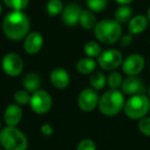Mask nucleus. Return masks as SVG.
Here are the masks:
<instances>
[{"instance_id":"f257e3e1","label":"nucleus","mask_w":150,"mask_h":150,"mask_svg":"<svg viewBox=\"0 0 150 150\" xmlns=\"http://www.w3.org/2000/svg\"><path fill=\"white\" fill-rule=\"evenodd\" d=\"M30 19L24 11H13L5 16L2 22V31L8 39L13 41L25 39L30 33Z\"/></svg>"},{"instance_id":"f03ea898","label":"nucleus","mask_w":150,"mask_h":150,"mask_svg":"<svg viewBox=\"0 0 150 150\" xmlns=\"http://www.w3.org/2000/svg\"><path fill=\"white\" fill-rule=\"evenodd\" d=\"M94 35L99 42L104 44H113L122 35V27L115 19H104L97 22Z\"/></svg>"},{"instance_id":"7ed1b4c3","label":"nucleus","mask_w":150,"mask_h":150,"mask_svg":"<svg viewBox=\"0 0 150 150\" xmlns=\"http://www.w3.org/2000/svg\"><path fill=\"white\" fill-rule=\"evenodd\" d=\"M125 95L119 90L109 88L99 99V110L106 116H114L118 114L125 107Z\"/></svg>"},{"instance_id":"20e7f679","label":"nucleus","mask_w":150,"mask_h":150,"mask_svg":"<svg viewBox=\"0 0 150 150\" xmlns=\"http://www.w3.org/2000/svg\"><path fill=\"white\" fill-rule=\"evenodd\" d=\"M0 143L5 150H27L28 139L17 127H2L0 131Z\"/></svg>"},{"instance_id":"39448f33","label":"nucleus","mask_w":150,"mask_h":150,"mask_svg":"<svg viewBox=\"0 0 150 150\" xmlns=\"http://www.w3.org/2000/svg\"><path fill=\"white\" fill-rule=\"evenodd\" d=\"M150 110V98L145 94L131 96L125 103L123 112L133 120H139L146 116Z\"/></svg>"},{"instance_id":"423d86ee","label":"nucleus","mask_w":150,"mask_h":150,"mask_svg":"<svg viewBox=\"0 0 150 150\" xmlns=\"http://www.w3.org/2000/svg\"><path fill=\"white\" fill-rule=\"evenodd\" d=\"M123 61L122 54L118 50L109 48L100 54L98 57V65L104 71H114L121 66Z\"/></svg>"},{"instance_id":"0eeeda50","label":"nucleus","mask_w":150,"mask_h":150,"mask_svg":"<svg viewBox=\"0 0 150 150\" xmlns=\"http://www.w3.org/2000/svg\"><path fill=\"white\" fill-rule=\"evenodd\" d=\"M29 105L32 111L36 114H45L50 110L52 106V96L46 91L38 90L31 94Z\"/></svg>"},{"instance_id":"6e6552de","label":"nucleus","mask_w":150,"mask_h":150,"mask_svg":"<svg viewBox=\"0 0 150 150\" xmlns=\"http://www.w3.org/2000/svg\"><path fill=\"white\" fill-rule=\"evenodd\" d=\"M3 72L11 77L19 76L24 70V61L16 52H8L3 57L1 61Z\"/></svg>"},{"instance_id":"1a4fd4ad","label":"nucleus","mask_w":150,"mask_h":150,"mask_svg":"<svg viewBox=\"0 0 150 150\" xmlns=\"http://www.w3.org/2000/svg\"><path fill=\"white\" fill-rule=\"evenodd\" d=\"M99 97L98 91L93 88H86L79 93L77 98V104L80 110L83 112H91L95 110L99 104Z\"/></svg>"},{"instance_id":"9d476101","label":"nucleus","mask_w":150,"mask_h":150,"mask_svg":"<svg viewBox=\"0 0 150 150\" xmlns=\"http://www.w3.org/2000/svg\"><path fill=\"white\" fill-rule=\"evenodd\" d=\"M145 67V59L139 54H132L127 56L121 64L122 72L127 76H136L143 71Z\"/></svg>"},{"instance_id":"9b49d317","label":"nucleus","mask_w":150,"mask_h":150,"mask_svg":"<svg viewBox=\"0 0 150 150\" xmlns=\"http://www.w3.org/2000/svg\"><path fill=\"white\" fill-rule=\"evenodd\" d=\"M120 88H121V92L125 95H127V96L144 94L146 91L145 84H144L143 80L140 77H138V75L125 77L123 79Z\"/></svg>"},{"instance_id":"f8f14e48","label":"nucleus","mask_w":150,"mask_h":150,"mask_svg":"<svg viewBox=\"0 0 150 150\" xmlns=\"http://www.w3.org/2000/svg\"><path fill=\"white\" fill-rule=\"evenodd\" d=\"M81 7L79 4L75 2L68 3L66 6L64 7L61 17H62V21L68 27H73V26L77 25L79 23V18L81 15Z\"/></svg>"},{"instance_id":"ddd939ff","label":"nucleus","mask_w":150,"mask_h":150,"mask_svg":"<svg viewBox=\"0 0 150 150\" xmlns=\"http://www.w3.org/2000/svg\"><path fill=\"white\" fill-rule=\"evenodd\" d=\"M43 36L37 31L30 32L24 39V50L28 54H36L43 46Z\"/></svg>"},{"instance_id":"4468645a","label":"nucleus","mask_w":150,"mask_h":150,"mask_svg":"<svg viewBox=\"0 0 150 150\" xmlns=\"http://www.w3.org/2000/svg\"><path fill=\"white\" fill-rule=\"evenodd\" d=\"M50 83L59 90H64L70 84V74L64 68H54L50 75Z\"/></svg>"},{"instance_id":"2eb2a0df","label":"nucleus","mask_w":150,"mask_h":150,"mask_svg":"<svg viewBox=\"0 0 150 150\" xmlns=\"http://www.w3.org/2000/svg\"><path fill=\"white\" fill-rule=\"evenodd\" d=\"M23 117V111L20 105L18 104H11L5 108L3 113V119L6 125L9 127H17L22 120Z\"/></svg>"},{"instance_id":"dca6fc26","label":"nucleus","mask_w":150,"mask_h":150,"mask_svg":"<svg viewBox=\"0 0 150 150\" xmlns=\"http://www.w3.org/2000/svg\"><path fill=\"white\" fill-rule=\"evenodd\" d=\"M148 25H149V22L147 17L143 15H137L129 20V22L127 23V29L131 34L138 35L143 33L147 29Z\"/></svg>"},{"instance_id":"f3484780","label":"nucleus","mask_w":150,"mask_h":150,"mask_svg":"<svg viewBox=\"0 0 150 150\" xmlns=\"http://www.w3.org/2000/svg\"><path fill=\"white\" fill-rule=\"evenodd\" d=\"M40 84H41L40 75L35 72H31V73L26 74L23 79L24 90L28 91V92L32 93V94H33L34 92H36V91L39 90Z\"/></svg>"},{"instance_id":"a211bd4d","label":"nucleus","mask_w":150,"mask_h":150,"mask_svg":"<svg viewBox=\"0 0 150 150\" xmlns=\"http://www.w3.org/2000/svg\"><path fill=\"white\" fill-rule=\"evenodd\" d=\"M98 63L95 61V59L86 57V58L80 59L76 64V70L78 73L82 75H88L92 74L94 71H96V67Z\"/></svg>"},{"instance_id":"6ab92c4d","label":"nucleus","mask_w":150,"mask_h":150,"mask_svg":"<svg viewBox=\"0 0 150 150\" xmlns=\"http://www.w3.org/2000/svg\"><path fill=\"white\" fill-rule=\"evenodd\" d=\"M79 24L84 30H92L95 28L97 24V19L95 13L90 9H84L81 11L79 18Z\"/></svg>"},{"instance_id":"aec40b11","label":"nucleus","mask_w":150,"mask_h":150,"mask_svg":"<svg viewBox=\"0 0 150 150\" xmlns=\"http://www.w3.org/2000/svg\"><path fill=\"white\" fill-rule=\"evenodd\" d=\"M132 18H133V8L129 4L119 5L114 13V19L120 24L129 23Z\"/></svg>"},{"instance_id":"412c9836","label":"nucleus","mask_w":150,"mask_h":150,"mask_svg":"<svg viewBox=\"0 0 150 150\" xmlns=\"http://www.w3.org/2000/svg\"><path fill=\"white\" fill-rule=\"evenodd\" d=\"M107 83V77L101 71H94L90 76L91 88H95L96 91L103 90Z\"/></svg>"},{"instance_id":"4be33fe9","label":"nucleus","mask_w":150,"mask_h":150,"mask_svg":"<svg viewBox=\"0 0 150 150\" xmlns=\"http://www.w3.org/2000/svg\"><path fill=\"white\" fill-rule=\"evenodd\" d=\"M64 7V3L62 0H48L45 5L46 13L50 17H56V16L61 15Z\"/></svg>"},{"instance_id":"5701e85b","label":"nucleus","mask_w":150,"mask_h":150,"mask_svg":"<svg viewBox=\"0 0 150 150\" xmlns=\"http://www.w3.org/2000/svg\"><path fill=\"white\" fill-rule=\"evenodd\" d=\"M83 50L86 57H90V58L93 59L98 58L101 52H102L100 44L97 41H94V40H91V41L86 42L83 46Z\"/></svg>"},{"instance_id":"b1692460","label":"nucleus","mask_w":150,"mask_h":150,"mask_svg":"<svg viewBox=\"0 0 150 150\" xmlns=\"http://www.w3.org/2000/svg\"><path fill=\"white\" fill-rule=\"evenodd\" d=\"M122 76L119 72L117 71H111L110 74L107 76V86H109V88L112 90H118L122 84Z\"/></svg>"},{"instance_id":"393cba45","label":"nucleus","mask_w":150,"mask_h":150,"mask_svg":"<svg viewBox=\"0 0 150 150\" xmlns=\"http://www.w3.org/2000/svg\"><path fill=\"white\" fill-rule=\"evenodd\" d=\"M31 99V93H29L26 90H19L15 93L13 95V100L15 103L20 106H24V105H28Z\"/></svg>"},{"instance_id":"a878e982","label":"nucleus","mask_w":150,"mask_h":150,"mask_svg":"<svg viewBox=\"0 0 150 150\" xmlns=\"http://www.w3.org/2000/svg\"><path fill=\"white\" fill-rule=\"evenodd\" d=\"M86 6L93 13H101L107 7L108 0H86Z\"/></svg>"},{"instance_id":"bb28decb","label":"nucleus","mask_w":150,"mask_h":150,"mask_svg":"<svg viewBox=\"0 0 150 150\" xmlns=\"http://www.w3.org/2000/svg\"><path fill=\"white\" fill-rule=\"evenodd\" d=\"M3 2L11 11H23L29 5V0H3Z\"/></svg>"},{"instance_id":"cd10ccee","label":"nucleus","mask_w":150,"mask_h":150,"mask_svg":"<svg viewBox=\"0 0 150 150\" xmlns=\"http://www.w3.org/2000/svg\"><path fill=\"white\" fill-rule=\"evenodd\" d=\"M138 129L142 135L150 138V116H144L139 119Z\"/></svg>"},{"instance_id":"c85d7f7f","label":"nucleus","mask_w":150,"mask_h":150,"mask_svg":"<svg viewBox=\"0 0 150 150\" xmlns=\"http://www.w3.org/2000/svg\"><path fill=\"white\" fill-rule=\"evenodd\" d=\"M76 150H97L96 143L92 139H83L78 143Z\"/></svg>"},{"instance_id":"c756f323","label":"nucleus","mask_w":150,"mask_h":150,"mask_svg":"<svg viewBox=\"0 0 150 150\" xmlns=\"http://www.w3.org/2000/svg\"><path fill=\"white\" fill-rule=\"evenodd\" d=\"M118 41L121 47H123V48L127 47V46L131 45V43L133 42V34L127 33V34H125V35H121V37L119 38Z\"/></svg>"},{"instance_id":"7c9ffc66","label":"nucleus","mask_w":150,"mask_h":150,"mask_svg":"<svg viewBox=\"0 0 150 150\" xmlns=\"http://www.w3.org/2000/svg\"><path fill=\"white\" fill-rule=\"evenodd\" d=\"M40 131H41V133L43 134L44 136H47V137H50V136H52V134H54V129H52V125H48V123L42 125L41 127H40Z\"/></svg>"},{"instance_id":"2f4dec72","label":"nucleus","mask_w":150,"mask_h":150,"mask_svg":"<svg viewBox=\"0 0 150 150\" xmlns=\"http://www.w3.org/2000/svg\"><path fill=\"white\" fill-rule=\"evenodd\" d=\"M133 1H135V0H115V2H117L118 4H120V5L129 4V3H132Z\"/></svg>"},{"instance_id":"473e14b6","label":"nucleus","mask_w":150,"mask_h":150,"mask_svg":"<svg viewBox=\"0 0 150 150\" xmlns=\"http://www.w3.org/2000/svg\"><path fill=\"white\" fill-rule=\"evenodd\" d=\"M147 19H148V22H149V24H150V6H149V8H148V11H147Z\"/></svg>"},{"instance_id":"72a5a7b5","label":"nucleus","mask_w":150,"mask_h":150,"mask_svg":"<svg viewBox=\"0 0 150 150\" xmlns=\"http://www.w3.org/2000/svg\"><path fill=\"white\" fill-rule=\"evenodd\" d=\"M147 93H148V97L150 98V86H149V88H148V90H147Z\"/></svg>"},{"instance_id":"f704fd0d","label":"nucleus","mask_w":150,"mask_h":150,"mask_svg":"<svg viewBox=\"0 0 150 150\" xmlns=\"http://www.w3.org/2000/svg\"><path fill=\"white\" fill-rule=\"evenodd\" d=\"M1 13H2V5L0 4V15H1Z\"/></svg>"},{"instance_id":"c9c22d12","label":"nucleus","mask_w":150,"mask_h":150,"mask_svg":"<svg viewBox=\"0 0 150 150\" xmlns=\"http://www.w3.org/2000/svg\"><path fill=\"white\" fill-rule=\"evenodd\" d=\"M149 45H150V39H149Z\"/></svg>"},{"instance_id":"e433bc0d","label":"nucleus","mask_w":150,"mask_h":150,"mask_svg":"<svg viewBox=\"0 0 150 150\" xmlns=\"http://www.w3.org/2000/svg\"><path fill=\"white\" fill-rule=\"evenodd\" d=\"M149 112H150V110H149Z\"/></svg>"}]
</instances>
